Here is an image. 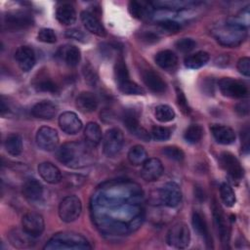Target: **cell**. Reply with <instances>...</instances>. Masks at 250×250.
Returning <instances> with one entry per match:
<instances>
[{
  "mask_svg": "<svg viewBox=\"0 0 250 250\" xmlns=\"http://www.w3.org/2000/svg\"><path fill=\"white\" fill-rule=\"evenodd\" d=\"M87 239L79 234L71 232L58 233L46 245L44 249H89Z\"/></svg>",
  "mask_w": 250,
  "mask_h": 250,
  "instance_id": "3",
  "label": "cell"
},
{
  "mask_svg": "<svg viewBox=\"0 0 250 250\" xmlns=\"http://www.w3.org/2000/svg\"><path fill=\"white\" fill-rule=\"evenodd\" d=\"M196 46V42L191 38H182L176 42V47L183 53H188L193 50Z\"/></svg>",
  "mask_w": 250,
  "mask_h": 250,
  "instance_id": "44",
  "label": "cell"
},
{
  "mask_svg": "<svg viewBox=\"0 0 250 250\" xmlns=\"http://www.w3.org/2000/svg\"><path fill=\"white\" fill-rule=\"evenodd\" d=\"M212 34L221 45L226 47H236L243 42L247 35V31L243 24L236 21H229L216 26L212 30Z\"/></svg>",
  "mask_w": 250,
  "mask_h": 250,
  "instance_id": "2",
  "label": "cell"
},
{
  "mask_svg": "<svg viewBox=\"0 0 250 250\" xmlns=\"http://www.w3.org/2000/svg\"><path fill=\"white\" fill-rule=\"evenodd\" d=\"M237 69L241 74L245 76H249L250 75V59L248 57L240 58L237 62Z\"/></svg>",
  "mask_w": 250,
  "mask_h": 250,
  "instance_id": "48",
  "label": "cell"
},
{
  "mask_svg": "<svg viewBox=\"0 0 250 250\" xmlns=\"http://www.w3.org/2000/svg\"><path fill=\"white\" fill-rule=\"evenodd\" d=\"M114 77L117 84H121L124 81L130 79L127 65L122 59L117 60L114 64Z\"/></svg>",
  "mask_w": 250,
  "mask_h": 250,
  "instance_id": "38",
  "label": "cell"
},
{
  "mask_svg": "<svg viewBox=\"0 0 250 250\" xmlns=\"http://www.w3.org/2000/svg\"><path fill=\"white\" fill-rule=\"evenodd\" d=\"M22 229L32 237H37L44 231L45 224L43 217L35 212L26 213L21 220Z\"/></svg>",
  "mask_w": 250,
  "mask_h": 250,
  "instance_id": "10",
  "label": "cell"
},
{
  "mask_svg": "<svg viewBox=\"0 0 250 250\" xmlns=\"http://www.w3.org/2000/svg\"><path fill=\"white\" fill-rule=\"evenodd\" d=\"M75 104L77 108L84 113H90L97 109L98 107V99L97 97L91 92H81L76 100Z\"/></svg>",
  "mask_w": 250,
  "mask_h": 250,
  "instance_id": "23",
  "label": "cell"
},
{
  "mask_svg": "<svg viewBox=\"0 0 250 250\" xmlns=\"http://www.w3.org/2000/svg\"><path fill=\"white\" fill-rule=\"evenodd\" d=\"M57 158L67 167L79 168L91 161V154L87 146L81 143L69 142L60 146L57 151Z\"/></svg>",
  "mask_w": 250,
  "mask_h": 250,
  "instance_id": "1",
  "label": "cell"
},
{
  "mask_svg": "<svg viewBox=\"0 0 250 250\" xmlns=\"http://www.w3.org/2000/svg\"><path fill=\"white\" fill-rule=\"evenodd\" d=\"M191 223H192L194 230L199 235H201L206 240L207 243H210L211 242V238H210L207 222H206V220L204 218V215H202V213H200L199 211H194L192 213Z\"/></svg>",
  "mask_w": 250,
  "mask_h": 250,
  "instance_id": "29",
  "label": "cell"
},
{
  "mask_svg": "<svg viewBox=\"0 0 250 250\" xmlns=\"http://www.w3.org/2000/svg\"><path fill=\"white\" fill-rule=\"evenodd\" d=\"M151 137L158 141V142H162V141H166L170 138L171 136V131L170 129L166 128V127H162V126H153L151 128Z\"/></svg>",
  "mask_w": 250,
  "mask_h": 250,
  "instance_id": "42",
  "label": "cell"
},
{
  "mask_svg": "<svg viewBox=\"0 0 250 250\" xmlns=\"http://www.w3.org/2000/svg\"><path fill=\"white\" fill-rule=\"evenodd\" d=\"M211 132L217 143L221 145H230L235 141V133L229 126L214 124L211 126Z\"/></svg>",
  "mask_w": 250,
  "mask_h": 250,
  "instance_id": "22",
  "label": "cell"
},
{
  "mask_svg": "<svg viewBox=\"0 0 250 250\" xmlns=\"http://www.w3.org/2000/svg\"><path fill=\"white\" fill-rule=\"evenodd\" d=\"M119 90L126 95H144L145 90L132 80H126L121 84H118Z\"/></svg>",
  "mask_w": 250,
  "mask_h": 250,
  "instance_id": "39",
  "label": "cell"
},
{
  "mask_svg": "<svg viewBox=\"0 0 250 250\" xmlns=\"http://www.w3.org/2000/svg\"><path fill=\"white\" fill-rule=\"evenodd\" d=\"M190 241V231L187 224L176 223L167 233V242L170 246L183 249L188 246Z\"/></svg>",
  "mask_w": 250,
  "mask_h": 250,
  "instance_id": "5",
  "label": "cell"
},
{
  "mask_svg": "<svg viewBox=\"0 0 250 250\" xmlns=\"http://www.w3.org/2000/svg\"><path fill=\"white\" fill-rule=\"evenodd\" d=\"M159 197L166 206L176 207L182 200V190L175 182H169L160 188Z\"/></svg>",
  "mask_w": 250,
  "mask_h": 250,
  "instance_id": "11",
  "label": "cell"
},
{
  "mask_svg": "<svg viewBox=\"0 0 250 250\" xmlns=\"http://www.w3.org/2000/svg\"><path fill=\"white\" fill-rule=\"evenodd\" d=\"M65 35L69 38H72V39H75V40H79V41H85L86 39V35L81 31V30H78V29H70V30H67L65 32Z\"/></svg>",
  "mask_w": 250,
  "mask_h": 250,
  "instance_id": "50",
  "label": "cell"
},
{
  "mask_svg": "<svg viewBox=\"0 0 250 250\" xmlns=\"http://www.w3.org/2000/svg\"><path fill=\"white\" fill-rule=\"evenodd\" d=\"M220 162L224 170L233 179L240 180L243 177L244 171L239 160L230 152L224 151L220 155Z\"/></svg>",
  "mask_w": 250,
  "mask_h": 250,
  "instance_id": "13",
  "label": "cell"
},
{
  "mask_svg": "<svg viewBox=\"0 0 250 250\" xmlns=\"http://www.w3.org/2000/svg\"><path fill=\"white\" fill-rule=\"evenodd\" d=\"M128 9L132 17L140 20L144 19L145 17H147L150 11V8H148V5L146 3L138 1H131L129 3Z\"/></svg>",
  "mask_w": 250,
  "mask_h": 250,
  "instance_id": "34",
  "label": "cell"
},
{
  "mask_svg": "<svg viewBox=\"0 0 250 250\" xmlns=\"http://www.w3.org/2000/svg\"><path fill=\"white\" fill-rule=\"evenodd\" d=\"M33 237L25 232L23 229H13L9 234L10 243L16 248H28L32 246L31 239Z\"/></svg>",
  "mask_w": 250,
  "mask_h": 250,
  "instance_id": "30",
  "label": "cell"
},
{
  "mask_svg": "<svg viewBox=\"0 0 250 250\" xmlns=\"http://www.w3.org/2000/svg\"><path fill=\"white\" fill-rule=\"evenodd\" d=\"M163 173V165L158 158L146 159L141 170L142 178L146 182H153L159 179Z\"/></svg>",
  "mask_w": 250,
  "mask_h": 250,
  "instance_id": "16",
  "label": "cell"
},
{
  "mask_svg": "<svg viewBox=\"0 0 250 250\" xmlns=\"http://www.w3.org/2000/svg\"><path fill=\"white\" fill-rule=\"evenodd\" d=\"M80 19L82 23L84 24V26L89 32L101 37H104L106 35L104 27L103 26L101 21L98 20V18L94 14L88 11H83L80 14Z\"/></svg>",
  "mask_w": 250,
  "mask_h": 250,
  "instance_id": "20",
  "label": "cell"
},
{
  "mask_svg": "<svg viewBox=\"0 0 250 250\" xmlns=\"http://www.w3.org/2000/svg\"><path fill=\"white\" fill-rule=\"evenodd\" d=\"M212 210H213V218H214L215 226L217 228L221 241L223 244H228L229 240V221L225 216L222 208L217 204L216 201H214L212 204Z\"/></svg>",
  "mask_w": 250,
  "mask_h": 250,
  "instance_id": "14",
  "label": "cell"
},
{
  "mask_svg": "<svg viewBox=\"0 0 250 250\" xmlns=\"http://www.w3.org/2000/svg\"><path fill=\"white\" fill-rule=\"evenodd\" d=\"M81 211V201L75 195H68L64 197L59 205V216L61 220L65 223H71L77 220Z\"/></svg>",
  "mask_w": 250,
  "mask_h": 250,
  "instance_id": "4",
  "label": "cell"
},
{
  "mask_svg": "<svg viewBox=\"0 0 250 250\" xmlns=\"http://www.w3.org/2000/svg\"><path fill=\"white\" fill-rule=\"evenodd\" d=\"M155 62L165 70H174L178 65V57L170 50H163L156 54Z\"/></svg>",
  "mask_w": 250,
  "mask_h": 250,
  "instance_id": "25",
  "label": "cell"
},
{
  "mask_svg": "<svg viewBox=\"0 0 250 250\" xmlns=\"http://www.w3.org/2000/svg\"><path fill=\"white\" fill-rule=\"evenodd\" d=\"M38 173L40 177L49 184H59L62 180L60 169L51 162H42L38 165Z\"/></svg>",
  "mask_w": 250,
  "mask_h": 250,
  "instance_id": "19",
  "label": "cell"
},
{
  "mask_svg": "<svg viewBox=\"0 0 250 250\" xmlns=\"http://www.w3.org/2000/svg\"><path fill=\"white\" fill-rule=\"evenodd\" d=\"M123 123L125 124L126 128L138 138L147 142L149 141V134L140 126L139 122V115L134 109H126L122 115Z\"/></svg>",
  "mask_w": 250,
  "mask_h": 250,
  "instance_id": "12",
  "label": "cell"
},
{
  "mask_svg": "<svg viewBox=\"0 0 250 250\" xmlns=\"http://www.w3.org/2000/svg\"><path fill=\"white\" fill-rule=\"evenodd\" d=\"M37 91L40 92H48V93H58L59 92V88L56 85V83H54L51 79L49 78H45V79H40L35 83V86Z\"/></svg>",
  "mask_w": 250,
  "mask_h": 250,
  "instance_id": "40",
  "label": "cell"
},
{
  "mask_svg": "<svg viewBox=\"0 0 250 250\" xmlns=\"http://www.w3.org/2000/svg\"><path fill=\"white\" fill-rule=\"evenodd\" d=\"M157 39H158V37L155 34H153L152 32H146L143 35V40H145L147 43L155 42V41H157Z\"/></svg>",
  "mask_w": 250,
  "mask_h": 250,
  "instance_id": "51",
  "label": "cell"
},
{
  "mask_svg": "<svg viewBox=\"0 0 250 250\" xmlns=\"http://www.w3.org/2000/svg\"><path fill=\"white\" fill-rule=\"evenodd\" d=\"M83 75H84L87 83L90 85H95L98 81L97 72L90 64H87L83 67Z\"/></svg>",
  "mask_w": 250,
  "mask_h": 250,
  "instance_id": "46",
  "label": "cell"
},
{
  "mask_svg": "<svg viewBox=\"0 0 250 250\" xmlns=\"http://www.w3.org/2000/svg\"><path fill=\"white\" fill-rule=\"evenodd\" d=\"M162 153L175 161H182L185 157V153L183 151V149L181 147H178L176 146H165L162 149Z\"/></svg>",
  "mask_w": 250,
  "mask_h": 250,
  "instance_id": "41",
  "label": "cell"
},
{
  "mask_svg": "<svg viewBox=\"0 0 250 250\" xmlns=\"http://www.w3.org/2000/svg\"><path fill=\"white\" fill-rule=\"evenodd\" d=\"M15 59L19 67L24 72L29 71L34 66L36 61L34 51L28 46L20 47L15 53Z\"/></svg>",
  "mask_w": 250,
  "mask_h": 250,
  "instance_id": "17",
  "label": "cell"
},
{
  "mask_svg": "<svg viewBox=\"0 0 250 250\" xmlns=\"http://www.w3.org/2000/svg\"><path fill=\"white\" fill-rule=\"evenodd\" d=\"M85 142L88 146H97L102 141V129L96 122H89L84 130Z\"/></svg>",
  "mask_w": 250,
  "mask_h": 250,
  "instance_id": "28",
  "label": "cell"
},
{
  "mask_svg": "<svg viewBox=\"0 0 250 250\" xmlns=\"http://www.w3.org/2000/svg\"><path fill=\"white\" fill-rule=\"evenodd\" d=\"M4 147H5L6 151L13 156H17V155L21 154V152L22 150L21 136L19 134H16V133L9 134L4 141Z\"/></svg>",
  "mask_w": 250,
  "mask_h": 250,
  "instance_id": "31",
  "label": "cell"
},
{
  "mask_svg": "<svg viewBox=\"0 0 250 250\" xmlns=\"http://www.w3.org/2000/svg\"><path fill=\"white\" fill-rule=\"evenodd\" d=\"M36 144L37 146L46 151H52L57 148L59 145V135L58 132L48 126H43L39 128L36 133Z\"/></svg>",
  "mask_w": 250,
  "mask_h": 250,
  "instance_id": "9",
  "label": "cell"
},
{
  "mask_svg": "<svg viewBox=\"0 0 250 250\" xmlns=\"http://www.w3.org/2000/svg\"><path fill=\"white\" fill-rule=\"evenodd\" d=\"M158 26L160 27L161 30L168 32V33H176L177 31H179L181 29L180 23H178L177 21H171V20H165V21L158 22Z\"/></svg>",
  "mask_w": 250,
  "mask_h": 250,
  "instance_id": "45",
  "label": "cell"
},
{
  "mask_svg": "<svg viewBox=\"0 0 250 250\" xmlns=\"http://www.w3.org/2000/svg\"><path fill=\"white\" fill-rule=\"evenodd\" d=\"M59 126L66 134L75 135L82 129V121L76 113L64 111L59 117Z\"/></svg>",
  "mask_w": 250,
  "mask_h": 250,
  "instance_id": "15",
  "label": "cell"
},
{
  "mask_svg": "<svg viewBox=\"0 0 250 250\" xmlns=\"http://www.w3.org/2000/svg\"><path fill=\"white\" fill-rule=\"evenodd\" d=\"M210 59V56L205 51H198L192 55H189L185 60V65L188 68L197 69L205 65Z\"/></svg>",
  "mask_w": 250,
  "mask_h": 250,
  "instance_id": "32",
  "label": "cell"
},
{
  "mask_svg": "<svg viewBox=\"0 0 250 250\" xmlns=\"http://www.w3.org/2000/svg\"><path fill=\"white\" fill-rule=\"evenodd\" d=\"M59 56L69 66H76L81 60L80 50L73 45H66L61 48Z\"/></svg>",
  "mask_w": 250,
  "mask_h": 250,
  "instance_id": "27",
  "label": "cell"
},
{
  "mask_svg": "<svg viewBox=\"0 0 250 250\" xmlns=\"http://www.w3.org/2000/svg\"><path fill=\"white\" fill-rule=\"evenodd\" d=\"M33 24V19L26 12H11L4 17L3 26L10 31L25 29Z\"/></svg>",
  "mask_w": 250,
  "mask_h": 250,
  "instance_id": "6",
  "label": "cell"
},
{
  "mask_svg": "<svg viewBox=\"0 0 250 250\" xmlns=\"http://www.w3.org/2000/svg\"><path fill=\"white\" fill-rule=\"evenodd\" d=\"M21 193L29 202H36L43 195V187L37 180L28 179L22 185Z\"/></svg>",
  "mask_w": 250,
  "mask_h": 250,
  "instance_id": "21",
  "label": "cell"
},
{
  "mask_svg": "<svg viewBox=\"0 0 250 250\" xmlns=\"http://www.w3.org/2000/svg\"><path fill=\"white\" fill-rule=\"evenodd\" d=\"M39 41L44 43H55L57 41V35L51 28H42L37 34Z\"/></svg>",
  "mask_w": 250,
  "mask_h": 250,
  "instance_id": "43",
  "label": "cell"
},
{
  "mask_svg": "<svg viewBox=\"0 0 250 250\" xmlns=\"http://www.w3.org/2000/svg\"><path fill=\"white\" fill-rule=\"evenodd\" d=\"M220 196L223 201V203L227 207H232L235 204L236 198H235V193L232 189V188L227 184L224 183L220 187Z\"/></svg>",
  "mask_w": 250,
  "mask_h": 250,
  "instance_id": "36",
  "label": "cell"
},
{
  "mask_svg": "<svg viewBox=\"0 0 250 250\" xmlns=\"http://www.w3.org/2000/svg\"><path fill=\"white\" fill-rule=\"evenodd\" d=\"M221 93L229 98H244L248 94L247 86L240 80L230 77H224L219 81Z\"/></svg>",
  "mask_w": 250,
  "mask_h": 250,
  "instance_id": "8",
  "label": "cell"
},
{
  "mask_svg": "<svg viewBox=\"0 0 250 250\" xmlns=\"http://www.w3.org/2000/svg\"><path fill=\"white\" fill-rule=\"evenodd\" d=\"M174 109L167 104H159L154 108V116L160 122H169L175 118Z\"/></svg>",
  "mask_w": 250,
  "mask_h": 250,
  "instance_id": "35",
  "label": "cell"
},
{
  "mask_svg": "<svg viewBox=\"0 0 250 250\" xmlns=\"http://www.w3.org/2000/svg\"><path fill=\"white\" fill-rule=\"evenodd\" d=\"M128 159L133 165H142L147 159V153L146 148L141 145H136L128 151Z\"/></svg>",
  "mask_w": 250,
  "mask_h": 250,
  "instance_id": "33",
  "label": "cell"
},
{
  "mask_svg": "<svg viewBox=\"0 0 250 250\" xmlns=\"http://www.w3.org/2000/svg\"><path fill=\"white\" fill-rule=\"evenodd\" d=\"M56 17L62 24L71 25L76 21V12L72 5L64 3L58 7Z\"/></svg>",
  "mask_w": 250,
  "mask_h": 250,
  "instance_id": "26",
  "label": "cell"
},
{
  "mask_svg": "<svg viewBox=\"0 0 250 250\" xmlns=\"http://www.w3.org/2000/svg\"><path fill=\"white\" fill-rule=\"evenodd\" d=\"M203 136V128L200 125L192 124L190 125L184 134V138L188 143L195 144L201 140Z\"/></svg>",
  "mask_w": 250,
  "mask_h": 250,
  "instance_id": "37",
  "label": "cell"
},
{
  "mask_svg": "<svg viewBox=\"0 0 250 250\" xmlns=\"http://www.w3.org/2000/svg\"><path fill=\"white\" fill-rule=\"evenodd\" d=\"M58 107L51 101H41L35 104L31 109L32 114L41 119H51L57 113Z\"/></svg>",
  "mask_w": 250,
  "mask_h": 250,
  "instance_id": "24",
  "label": "cell"
},
{
  "mask_svg": "<svg viewBox=\"0 0 250 250\" xmlns=\"http://www.w3.org/2000/svg\"><path fill=\"white\" fill-rule=\"evenodd\" d=\"M177 104L179 105V107L181 108V110L188 114L189 112V106H188V101H187V98L185 96V94L183 93V91L179 88H177Z\"/></svg>",
  "mask_w": 250,
  "mask_h": 250,
  "instance_id": "47",
  "label": "cell"
},
{
  "mask_svg": "<svg viewBox=\"0 0 250 250\" xmlns=\"http://www.w3.org/2000/svg\"><path fill=\"white\" fill-rule=\"evenodd\" d=\"M249 103L248 101H244V102H241L239 104H237L235 105V108L234 110L236 111V113L240 116H244V115H247L249 113Z\"/></svg>",
  "mask_w": 250,
  "mask_h": 250,
  "instance_id": "49",
  "label": "cell"
},
{
  "mask_svg": "<svg viewBox=\"0 0 250 250\" xmlns=\"http://www.w3.org/2000/svg\"><path fill=\"white\" fill-rule=\"evenodd\" d=\"M124 144V136L120 129L111 128L104 137V152L106 156L112 157L119 153Z\"/></svg>",
  "mask_w": 250,
  "mask_h": 250,
  "instance_id": "7",
  "label": "cell"
},
{
  "mask_svg": "<svg viewBox=\"0 0 250 250\" xmlns=\"http://www.w3.org/2000/svg\"><path fill=\"white\" fill-rule=\"evenodd\" d=\"M142 78L145 85L153 93H163L166 90V82L152 69H145L142 72Z\"/></svg>",
  "mask_w": 250,
  "mask_h": 250,
  "instance_id": "18",
  "label": "cell"
}]
</instances>
